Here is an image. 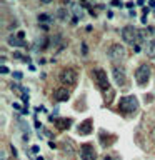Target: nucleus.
I'll return each mask as SVG.
<instances>
[{
    "instance_id": "nucleus-14",
    "label": "nucleus",
    "mask_w": 155,
    "mask_h": 160,
    "mask_svg": "<svg viewBox=\"0 0 155 160\" xmlns=\"http://www.w3.org/2000/svg\"><path fill=\"white\" fill-rule=\"evenodd\" d=\"M68 7L72 8V12L75 13V17H77V18H82V17H83V10L80 8L78 5H77V3H73V2H72V3L68 5Z\"/></svg>"
},
{
    "instance_id": "nucleus-31",
    "label": "nucleus",
    "mask_w": 155,
    "mask_h": 160,
    "mask_svg": "<svg viewBox=\"0 0 155 160\" xmlns=\"http://www.w3.org/2000/svg\"><path fill=\"white\" fill-rule=\"evenodd\" d=\"M150 135H152V138H153V142H155V127L152 128V133H150Z\"/></svg>"
},
{
    "instance_id": "nucleus-18",
    "label": "nucleus",
    "mask_w": 155,
    "mask_h": 160,
    "mask_svg": "<svg viewBox=\"0 0 155 160\" xmlns=\"http://www.w3.org/2000/svg\"><path fill=\"white\" fill-rule=\"evenodd\" d=\"M22 77H23L22 72H13V78L15 80H22Z\"/></svg>"
},
{
    "instance_id": "nucleus-7",
    "label": "nucleus",
    "mask_w": 155,
    "mask_h": 160,
    "mask_svg": "<svg viewBox=\"0 0 155 160\" xmlns=\"http://www.w3.org/2000/svg\"><path fill=\"white\" fill-rule=\"evenodd\" d=\"M80 158L82 160H97V150H95L93 143L80 145Z\"/></svg>"
},
{
    "instance_id": "nucleus-20",
    "label": "nucleus",
    "mask_w": 155,
    "mask_h": 160,
    "mask_svg": "<svg viewBox=\"0 0 155 160\" xmlns=\"http://www.w3.org/2000/svg\"><path fill=\"white\" fill-rule=\"evenodd\" d=\"M112 5H113V7H122V2H120V0H112Z\"/></svg>"
},
{
    "instance_id": "nucleus-11",
    "label": "nucleus",
    "mask_w": 155,
    "mask_h": 160,
    "mask_svg": "<svg viewBox=\"0 0 155 160\" xmlns=\"http://www.w3.org/2000/svg\"><path fill=\"white\" fill-rule=\"evenodd\" d=\"M7 43L10 45V47H27V42L20 40L18 37H15V35H8V37H7Z\"/></svg>"
},
{
    "instance_id": "nucleus-6",
    "label": "nucleus",
    "mask_w": 155,
    "mask_h": 160,
    "mask_svg": "<svg viewBox=\"0 0 155 160\" xmlns=\"http://www.w3.org/2000/svg\"><path fill=\"white\" fill-rule=\"evenodd\" d=\"M77 78H78V73H77V70L72 68V67H65L62 72H60V82L62 83L75 85L77 83Z\"/></svg>"
},
{
    "instance_id": "nucleus-3",
    "label": "nucleus",
    "mask_w": 155,
    "mask_h": 160,
    "mask_svg": "<svg viewBox=\"0 0 155 160\" xmlns=\"http://www.w3.org/2000/svg\"><path fill=\"white\" fill-rule=\"evenodd\" d=\"M92 78L93 82L97 83V87L102 90V92H108L110 90V82H108V77H107V72H105L103 68H93L92 70Z\"/></svg>"
},
{
    "instance_id": "nucleus-5",
    "label": "nucleus",
    "mask_w": 155,
    "mask_h": 160,
    "mask_svg": "<svg viewBox=\"0 0 155 160\" xmlns=\"http://www.w3.org/2000/svg\"><path fill=\"white\" fill-rule=\"evenodd\" d=\"M150 75H152V70L147 63H140L137 70H135V82H137L140 87H143L145 83L150 80Z\"/></svg>"
},
{
    "instance_id": "nucleus-4",
    "label": "nucleus",
    "mask_w": 155,
    "mask_h": 160,
    "mask_svg": "<svg viewBox=\"0 0 155 160\" xmlns=\"http://www.w3.org/2000/svg\"><path fill=\"white\" fill-rule=\"evenodd\" d=\"M108 53V58L112 60V62H123L125 58H127V50L122 43H112L107 50Z\"/></svg>"
},
{
    "instance_id": "nucleus-2",
    "label": "nucleus",
    "mask_w": 155,
    "mask_h": 160,
    "mask_svg": "<svg viewBox=\"0 0 155 160\" xmlns=\"http://www.w3.org/2000/svg\"><path fill=\"white\" fill-rule=\"evenodd\" d=\"M122 38H123V42L130 43L132 47H135V45H138L140 42H142V35H140V30L135 28L133 25H127V27L122 28Z\"/></svg>"
},
{
    "instance_id": "nucleus-25",
    "label": "nucleus",
    "mask_w": 155,
    "mask_h": 160,
    "mask_svg": "<svg viewBox=\"0 0 155 160\" xmlns=\"http://www.w3.org/2000/svg\"><path fill=\"white\" fill-rule=\"evenodd\" d=\"M17 37H18L20 40H23V37H25V33H23V32H18V33H17Z\"/></svg>"
},
{
    "instance_id": "nucleus-32",
    "label": "nucleus",
    "mask_w": 155,
    "mask_h": 160,
    "mask_svg": "<svg viewBox=\"0 0 155 160\" xmlns=\"http://www.w3.org/2000/svg\"><path fill=\"white\" fill-rule=\"evenodd\" d=\"M35 160H43V157H37V158H35Z\"/></svg>"
},
{
    "instance_id": "nucleus-21",
    "label": "nucleus",
    "mask_w": 155,
    "mask_h": 160,
    "mask_svg": "<svg viewBox=\"0 0 155 160\" xmlns=\"http://www.w3.org/2000/svg\"><path fill=\"white\" fill-rule=\"evenodd\" d=\"M13 108H15V110H20V112L23 110L22 107H20V103H17V102H13Z\"/></svg>"
},
{
    "instance_id": "nucleus-17",
    "label": "nucleus",
    "mask_w": 155,
    "mask_h": 160,
    "mask_svg": "<svg viewBox=\"0 0 155 160\" xmlns=\"http://www.w3.org/2000/svg\"><path fill=\"white\" fill-rule=\"evenodd\" d=\"M50 20H52V18H50L48 13H40L38 15V22H50Z\"/></svg>"
},
{
    "instance_id": "nucleus-8",
    "label": "nucleus",
    "mask_w": 155,
    "mask_h": 160,
    "mask_svg": "<svg viewBox=\"0 0 155 160\" xmlns=\"http://www.w3.org/2000/svg\"><path fill=\"white\" fill-rule=\"evenodd\" d=\"M112 75H113V80L118 87H125L127 85V73H125L123 67H118V65H113L112 67Z\"/></svg>"
},
{
    "instance_id": "nucleus-10",
    "label": "nucleus",
    "mask_w": 155,
    "mask_h": 160,
    "mask_svg": "<svg viewBox=\"0 0 155 160\" xmlns=\"http://www.w3.org/2000/svg\"><path fill=\"white\" fill-rule=\"evenodd\" d=\"M53 98L57 100V102H68V98H70V90H68L67 87H58V88H55Z\"/></svg>"
},
{
    "instance_id": "nucleus-12",
    "label": "nucleus",
    "mask_w": 155,
    "mask_h": 160,
    "mask_svg": "<svg viewBox=\"0 0 155 160\" xmlns=\"http://www.w3.org/2000/svg\"><path fill=\"white\" fill-rule=\"evenodd\" d=\"M145 52L150 58H155V42L153 40H147L145 42Z\"/></svg>"
},
{
    "instance_id": "nucleus-9",
    "label": "nucleus",
    "mask_w": 155,
    "mask_h": 160,
    "mask_svg": "<svg viewBox=\"0 0 155 160\" xmlns=\"http://www.w3.org/2000/svg\"><path fill=\"white\" fill-rule=\"evenodd\" d=\"M93 130V120L92 118H85L83 122H80V125L77 127V132L80 135H90Z\"/></svg>"
},
{
    "instance_id": "nucleus-26",
    "label": "nucleus",
    "mask_w": 155,
    "mask_h": 160,
    "mask_svg": "<svg viewBox=\"0 0 155 160\" xmlns=\"http://www.w3.org/2000/svg\"><path fill=\"white\" fill-rule=\"evenodd\" d=\"M40 3H43V5H48V3H52V0H40Z\"/></svg>"
},
{
    "instance_id": "nucleus-27",
    "label": "nucleus",
    "mask_w": 155,
    "mask_h": 160,
    "mask_svg": "<svg viewBox=\"0 0 155 160\" xmlns=\"http://www.w3.org/2000/svg\"><path fill=\"white\" fill-rule=\"evenodd\" d=\"M107 17L108 18H113V12H112V10H108V12H107Z\"/></svg>"
},
{
    "instance_id": "nucleus-23",
    "label": "nucleus",
    "mask_w": 155,
    "mask_h": 160,
    "mask_svg": "<svg viewBox=\"0 0 155 160\" xmlns=\"http://www.w3.org/2000/svg\"><path fill=\"white\" fill-rule=\"evenodd\" d=\"M0 72H2V73H8V68L5 67V65H2V67H0Z\"/></svg>"
},
{
    "instance_id": "nucleus-19",
    "label": "nucleus",
    "mask_w": 155,
    "mask_h": 160,
    "mask_svg": "<svg viewBox=\"0 0 155 160\" xmlns=\"http://www.w3.org/2000/svg\"><path fill=\"white\" fill-rule=\"evenodd\" d=\"M30 152H32V153H38L40 152V147H38V145H33V147L30 148Z\"/></svg>"
},
{
    "instance_id": "nucleus-15",
    "label": "nucleus",
    "mask_w": 155,
    "mask_h": 160,
    "mask_svg": "<svg viewBox=\"0 0 155 160\" xmlns=\"http://www.w3.org/2000/svg\"><path fill=\"white\" fill-rule=\"evenodd\" d=\"M47 42H50V40H48L47 37L37 38V40H35V43H37L35 47H37V48H47Z\"/></svg>"
},
{
    "instance_id": "nucleus-13",
    "label": "nucleus",
    "mask_w": 155,
    "mask_h": 160,
    "mask_svg": "<svg viewBox=\"0 0 155 160\" xmlns=\"http://www.w3.org/2000/svg\"><path fill=\"white\" fill-rule=\"evenodd\" d=\"M72 125V118H57V127L60 130H68Z\"/></svg>"
},
{
    "instance_id": "nucleus-33",
    "label": "nucleus",
    "mask_w": 155,
    "mask_h": 160,
    "mask_svg": "<svg viewBox=\"0 0 155 160\" xmlns=\"http://www.w3.org/2000/svg\"><path fill=\"white\" fill-rule=\"evenodd\" d=\"M2 160H5V157H3V155H2Z\"/></svg>"
},
{
    "instance_id": "nucleus-24",
    "label": "nucleus",
    "mask_w": 155,
    "mask_h": 160,
    "mask_svg": "<svg viewBox=\"0 0 155 160\" xmlns=\"http://www.w3.org/2000/svg\"><path fill=\"white\" fill-rule=\"evenodd\" d=\"M140 22H142L143 25H147V15H143V17H142V18H140Z\"/></svg>"
},
{
    "instance_id": "nucleus-29",
    "label": "nucleus",
    "mask_w": 155,
    "mask_h": 160,
    "mask_svg": "<svg viewBox=\"0 0 155 160\" xmlns=\"http://www.w3.org/2000/svg\"><path fill=\"white\" fill-rule=\"evenodd\" d=\"M43 133L47 135V137H50V138H52V132H48V130H43Z\"/></svg>"
},
{
    "instance_id": "nucleus-28",
    "label": "nucleus",
    "mask_w": 155,
    "mask_h": 160,
    "mask_svg": "<svg viewBox=\"0 0 155 160\" xmlns=\"http://www.w3.org/2000/svg\"><path fill=\"white\" fill-rule=\"evenodd\" d=\"M20 57H22V55H20L18 52H15V53H13V58H17V60H20Z\"/></svg>"
},
{
    "instance_id": "nucleus-22",
    "label": "nucleus",
    "mask_w": 155,
    "mask_h": 160,
    "mask_svg": "<svg viewBox=\"0 0 155 160\" xmlns=\"http://www.w3.org/2000/svg\"><path fill=\"white\" fill-rule=\"evenodd\" d=\"M102 160H117V158H115L113 155H105V157H103Z\"/></svg>"
},
{
    "instance_id": "nucleus-1",
    "label": "nucleus",
    "mask_w": 155,
    "mask_h": 160,
    "mask_svg": "<svg viewBox=\"0 0 155 160\" xmlns=\"http://www.w3.org/2000/svg\"><path fill=\"white\" fill-rule=\"evenodd\" d=\"M117 107H118V112H122L125 115H132L138 110L140 103L135 95H123V97H120Z\"/></svg>"
},
{
    "instance_id": "nucleus-16",
    "label": "nucleus",
    "mask_w": 155,
    "mask_h": 160,
    "mask_svg": "<svg viewBox=\"0 0 155 160\" xmlns=\"http://www.w3.org/2000/svg\"><path fill=\"white\" fill-rule=\"evenodd\" d=\"M57 15H58V18H60V20H65V18L68 17V12H67V10H65V8H58Z\"/></svg>"
},
{
    "instance_id": "nucleus-30",
    "label": "nucleus",
    "mask_w": 155,
    "mask_h": 160,
    "mask_svg": "<svg viewBox=\"0 0 155 160\" xmlns=\"http://www.w3.org/2000/svg\"><path fill=\"white\" fill-rule=\"evenodd\" d=\"M82 52L87 53V45H85V43H82Z\"/></svg>"
}]
</instances>
